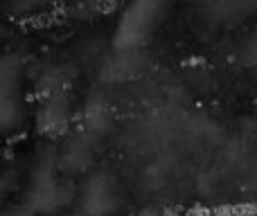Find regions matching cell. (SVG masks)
Segmentation results:
<instances>
[{
	"instance_id": "obj_3",
	"label": "cell",
	"mask_w": 257,
	"mask_h": 216,
	"mask_svg": "<svg viewBox=\"0 0 257 216\" xmlns=\"http://www.w3.org/2000/svg\"><path fill=\"white\" fill-rule=\"evenodd\" d=\"M23 124V102L18 90H0V133H14Z\"/></svg>"
},
{
	"instance_id": "obj_2",
	"label": "cell",
	"mask_w": 257,
	"mask_h": 216,
	"mask_svg": "<svg viewBox=\"0 0 257 216\" xmlns=\"http://www.w3.org/2000/svg\"><path fill=\"white\" fill-rule=\"evenodd\" d=\"M81 203L88 216H108L117 207V189L113 178L108 176H95L88 180L81 196Z\"/></svg>"
},
{
	"instance_id": "obj_1",
	"label": "cell",
	"mask_w": 257,
	"mask_h": 216,
	"mask_svg": "<svg viewBox=\"0 0 257 216\" xmlns=\"http://www.w3.org/2000/svg\"><path fill=\"white\" fill-rule=\"evenodd\" d=\"M165 14V0H133L124 9L113 34V45L120 52L142 48L156 34Z\"/></svg>"
},
{
	"instance_id": "obj_5",
	"label": "cell",
	"mask_w": 257,
	"mask_h": 216,
	"mask_svg": "<svg viewBox=\"0 0 257 216\" xmlns=\"http://www.w3.org/2000/svg\"><path fill=\"white\" fill-rule=\"evenodd\" d=\"M3 194H5V182L0 180V196H3Z\"/></svg>"
},
{
	"instance_id": "obj_4",
	"label": "cell",
	"mask_w": 257,
	"mask_h": 216,
	"mask_svg": "<svg viewBox=\"0 0 257 216\" xmlns=\"http://www.w3.org/2000/svg\"><path fill=\"white\" fill-rule=\"evenodd\" d=\"M23 77V63L18 57H0V90H18Z\"/></svg>"
}]
</instances>
